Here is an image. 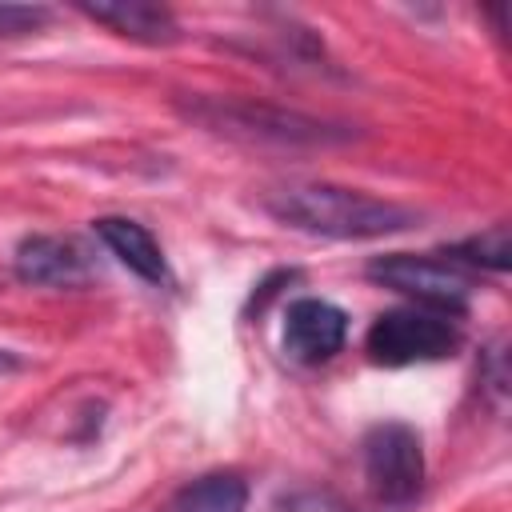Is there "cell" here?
Masks as SVG:
<instances>
[{
    "label": "cell",
    "instance_id": "14",
    "mask_svg": "<svg viewBox=\"0 0 512 512\" xmlns=\"http://www.w3.org/2000/svg\"><path fill=\"white\" fill-rule=\"evenodd\" d=\"M484 384L492 388L496 400H504V392H508V368H504V344L500 340L484 352Z\"/></svg>",
    "mask_w": 512,
    "mask_h": 512
},
{
    "label": "cell",
    "instance_id": "10",
    "mask_svg": "<svg viewBox=\"0 0 512 512\" xmlns=\"http://www.w3.org/2000/svg\"><path fill=\"white\" fill-rule=\"evenodd\" d=\"M244 508H248V484L236 472L196 476L168 500V512H244Z\"/></svg>",
    "mask_w": 512,
    "mask_h": 512
},
{
    "label": "cell",
    "instance_id": "5",
    "mask_svg": "<svg viewBox=\"0 0 512 512\" xmlns=\"http://www.w3.org/2000/svg\"><path fill=\"white\" fill-rule=\"evenodd\" d=\"M364 480L380 504H412L424 488V444L420 432L404 420H380L364 432L360 444Z\"/></svg>",
    "mask_w": 512,
    "mask_h": 512
},
{
    "label": "cell",
    "instance_id": "7",
    "mask_svg": "<svg viewBox=\"0 0 512 512\" xmlns=\"http://www.w3.org/2000/svg\"><path fill=\"white\" fill-rule=\"evenodd\" d=\"M16 280L32 288H80L92 276L88 252L64 236H24L12 256Z\"/></svg>",
    "mask_w": 512,
    "mask_h": 512
},
{
    "label": "cell",
    "instance_id": "9",
    "mask_svg": "<svg viewBox=\"0 0 512 512\" xmlns=\"http://www.w3.org/2000/svg\"><path fill=\"white\" fill-rule=\"evenodd\" d=\"M92 228H96L100 244H104L128 272H136V276L148 280V284H164V280H168V260H164L156 236H152L140 220H128V216H100Z\"/></svg>",
    "mask_w": 512,
    "mask_h": 512
},
{
    "label": "cell",
    "instance_id": "3",
    "mask_svg": "<svg viewBox=\"0 0 512 512\" xmlns=\"http://www.w3.org/2000/svg\"><path fill=\"white\" fill-rule=\"evenodd\" d=\"M364 272L380 288L408 296L416 308H428L440 316H460L468 308L472 272L444 252H388V256H376Z\"/></svg>",
    "mask_w": 512,
    "mask_h": 512
},
{
    "label": "cell",
    "instance_id": "15",
    "mask_svg": "<svg viewBox=\"0 0 512 512\" xmlns=\"http://www.w3.org/2000/svg\"><path fill=\"white\" fill-rule=\"evenodd\" d=\"M16 364H20V360H16V356H8V352L0 348V372H8V368H16Z\"/></svg>",
    "mask_w": 512,
    "mask_h": 512
},
{
    "label": "cell",
    "instance_id": "13",
    "mask_svg": "<svg viewBox=\"0 0 512 512\" xmlns=\"http://www.w3.org/2000/svg\"><path fill=\"white\" fill-rule=\"evenodd\" d=\"M48 24V8L40 4H0V36H28Z\"/></svg>",
    "mask_w": 512,
    "mask_h": 512
},
{
    "label": "cell",
    "instance_id": "8",
    "mask_svg": "<svg viewBox=\"0 0 512 512\" xmlns=\"http://www.w3.org/2000/svg\"><path fill=\"white\" fill-rule=\"evenodd\" d=\"M80 12L96 24H104L108 32L148 44V48H168L180 40V24L172 16V8L164 4H148V0H116V4H80Z\"/></svg>",
    "mask_w": 512,
    "mask_h": 512
},
{
    "label": "cell",
    "instance_id": "4",
    "mask_svg": "<svg viewBox=\"0 0 512 512\" xmlns=\"http://www.w3.org/2000/svg\"><path fill=\"white\" fill-rule=\"evenodd\" d=\"M460 344V332L448 316L428 308H392L380 312L364 336V352L372 364L404 368V364H428L452 356Z\"/></svg>",
    "mask_w": 512,
    "mask_h": 512
},
{
    "label": "cell",
    "instance_id": "2",
    "mask_svg": "<svg viewBox=\"0 0 512 512\" xmlns=\"http://www.w3.org/2000/svg\"><path fill=\"white\" fill-rule=\"evenodd\" d=\"M188 120L224 132V136H240V140H264V144H284V148H324V144H344L352 140V128L296 112V108H280V104H264V100H248V96H192L180 104Z\"/></svg>",
    "mask_w": 512,
    "mask_h": 512
},
{
    "label": "cell",
    "instance_id": "1",
    "mask_svg": "<svg viewBox=\"0 0 512 512\" xmlns=\"http://www.w3.org/2000/svg\"><path fill=\"white\" fill-rule=\"evenodd\" d=\"M264 212L284 228L324 240H380L408 232L420 212L340 184H284L264 192Z\"/></svg>",
    "mask_w": 512,
    "mask_h": 512
},
{
    "label": "cell",
    "instance_id": "12",
    "mask_svg": "<svg viewBox=\"0 0 512 512\" xmlns=\"http://www.w3.org/2000/svg\"><path fill=\"white\" fill-rule=\"evenodd\" d=\"M280 512H356V508L328 488H300L280 496Z\"/></svg>",
    "mask_w": 512,
    "mask_h": 512
},
{
    "label": "cell",
    "instance_id": "11",
    "mask_svg": "<svg viewBox=\"0 0 512 512\" xmlns=\"http://www.w3.org/2000/svg\"><path fill=\"white\" fill-rule=\"evenodd\" d=\"M444 256H452L460 268H488V272H508V264H512V232H508V224H492V228H484V232H476V236H468V240H460V244H452V248H440Z\"/></svg>",
    "mask_w": 512,
    "mask_h": 512
},
{
    "label": "cell",
    "instance_id": "6",
    "mask_svg": "<svg viewBox=\"0 0 512 512\" xmlns=\"http://www.w3.org/2000/svg\"><path fill=\"white\" fill-rule=\"evenodd\" d=\"M348 340V316L332 300L300 296L284 312V352L300 364L332 360Z\"/></svg>",
    "mask_w": 512,
    "mask_h": 512
}]
</instances>
